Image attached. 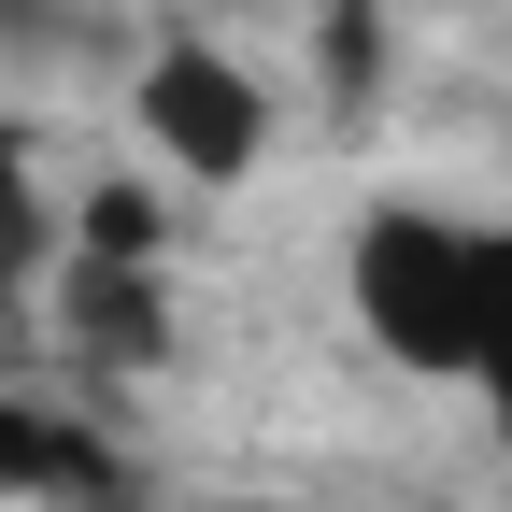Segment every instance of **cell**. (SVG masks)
<instances>
[{
    "label": "cell",
    "mask_w": 512,
    "mask_h": 512,
    "mask_svg": "<svg viewBox=\"0 0 512 512\" xmlns=\"http://www.w3.org/2000/svg\"><path fill=\"white\" fill-rule=\"evenodd\" d=\"M342 285H356L370 342L399 356V370L470 384V356H484V228L427 214V200H384V214L342 242Z\"/></svg>",
    "instance_id": "1"
},
{
    "label": "cell",
    "mask_w": 512,
    "mask_h": 512,
    "mask_svg": "<svg viewBox=\"0 0 512 512\" xmlns=\"http://www.w3.org/2000/svg\"><path fill=\"white\" fill-rule=\"evenodd\" d=\"M143 143H157L185 185H242L256 157H271V86H256L228 43L171 29V43L143 57Z\"/></svg>",
    "instance_id": "2"
},
{
    "label": "cell",
    "mask_w": 512,
    "mask_h": 512,
    "mask_svg": "<svg viewBox=\"0 0 512 512\" xmlns=\"http://www.w3.org/2000/svg\"><path fill=\"white\" fill-rule=\"evenodd\" d=\"M57 328L100 370H157L171 356V271L157 256H57Z\"/></svg>",
    "instance_id": "3"
},
{
    "label": "cell",
    "mask_w": 512,
    "mask_h": 512,
    "mask_svg": "<svg viewBox=\"0 0 512 512\" xmlns=\"http://www.w3.org/2000/svg\"><path fill=\"white\" fill-rule=\"evenodd\" d=\"M128 470H114V441L72 427L57 399H0V498H29V512H100Z\"/></svg>",
    "instance_id": "4"
},
{
    "label": "cell",
    "mask_w": 512,
    "mask_h": 512,
    "mask_svg": "<svg viewBox=\"0 0 512 512\" xmlns=\"http://www.w3.org/2000/svg\"><path fill=\"white\" fill-rule=\"evenodd\" d=\"M29 271H57V200H43V171H29V143L0 128V313L29 299Z\"/></svg>",
    "instance_id": "5"
},
{
    "label": "cell",
    "mask_w": 512,
    "mask_h": 512,
    "mask_svg": "<svg viewBox=\"0 0 512 512\" xmlns=\"http://www.w3.org/2000/svg\"><path fill=\"white\" fill-rule=\"evenodd\" d=\"M72 256H171V200L157 185H86V214H72Z\"/></svg>",
    "instance_id": "6"
},
{
    "label": "cell",
    "mask_w": 512,
    "mask_h": 512,
    "mask_svg": "<svg viewBox=\"0 0 512 512\" xmlns=\"http://www.w3.org/2000/svg\"><path fill=\"white\" fill-rule=\"evenodd\" d=\"M470 384H484V413L512 441V228H484V356H470Z\"/></svg>",
    "instance_id": "7"
},
{
    "label": "cell",
    "mask_w": 512,
    "mask_h": 512,
    "mask_svg": "<svg viewBox=\"0 0 512 512\" xmlns=\"http://www.w3.org/2000/svg\"><path fill=\"white\" fill-rule=\"evenodd\" d=\"M370 72H384V15H370V0H328V100L356 114Z\"/></svg>",
    "instance_id": "8"
}]
</instances>
